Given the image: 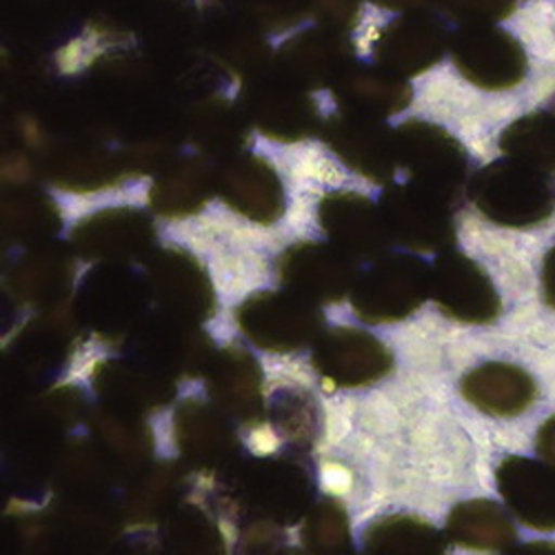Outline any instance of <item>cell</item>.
Masks as SVG:
<instances>
[{"label":"cell","mask_w":555,"mask_h":555,"mask_svg":"<svg viewBox=\"0 0 555 555\" xmlns=\"http://www.w3.org/2000/svg\"><path fill=\"white\" fill-rule=\"evenodd\" d=\"M520 551H555V546H544V544H535V546H525Z\"/></svg>","instance_id":"cell-49"},{"label":"cell","mask_w":555,"mask_h":555,"mask_svg":"<svg viewBox=\"0 0 555 555\" xmlns=\"http://www.w3.org/2000/svg\"><path fill=\"white\" fill-rule=\"evenodd\" d=\"M50 176L67 190H99L116 182L129 169L125 154L116 156L89 138H72L44 156Z\"/></svg>","instance_id":"cell-27"},{"label":"cell","mask_w":555,"mask_h":555,"mask_svg":"<svg viewBox=\"0 0 555 555\" xmlns=\"http://www.w3.org/2000/svg\"><path fill=\"white\" fill-rule=\"evenodd\" d=\"M449 540L467 548L514 551L518 533L495 502L472 500L457 504L447 522Z\"/></svg>","instance_id":"cell-32"},{"label":"cell","mask_w":555,"mask_h":555,"mask_svg":"<svg viewBox=\"0 0 555 555\" xmlns=\"http://www.w3.org/2000/svg\"><path fill=\"white\" fill-rule=\"evenodd\" d=\"M500 150L508 158L555 173V105L508 125L500 135Z\"/></svg>","instance_id":"cell-35"},{"label":"cell","mask_w":555,"mask_h":555,"mask_svg":"<svg viewBox=\"0 0 555 555\" xmlns=\"http://www.w3.org/2000/svg\"><path fill=\"white\" fill-rule=\"evenodd\" d=\"M309 14L318 25L347 34L360 16V0H307Z\"/></svg>","instance_id":"cell-45"},{"label":"cell","mask_w":555,"mask_h":555,"mask_svg":"<svg viewBox=\"0 0 555 555\" xmlns=\"http://www.w3.org/2000/svg\"><path fill=\"white\" fill-rule=\"evenodd\" d=\"M216 190V171L198 158H182L163 167L152 188V205L165 216L198 211Z\"/></svg>","instance_id":"cell-31"},{"label":"cell","mask_w":555,"mask_h":555,"mask_svg":"<svg viewBox=\"0 0 555 555\" xmlns=\"http://www.w3.org/2000/svg\"><path fill=\"white\" fill-rule=\"evenodd\" d=\"M10 31L23 44H50L80 18L72 0H3Z\"/></svg>","instance_id":"cell-33"},{"label":"cell","mask_w":555,"mask_h":555,"mask_svg":"<svg viewBox=\"0 0 555 555\" xmlns=\"http://www.w3.org/2000/svg\"><path fill=\"white\" fill-rule=\"evenodd\" d=\"M152 222L133 209H107L80 222L74 247L82 258L129 262L143 258L154 245Z\"/></svg>","instance_id":"cell-21"},{"label":"cell","mask_w":555,"mask_h":555,"mask_svg":"<svg viewBox=\"0 0 555 555\" xmlns=\"http://www.w3.org/2000/svg\"><path fill=\"white\" fill-rule=\"evenodd\" d=\"M147 285L165 313L198 325L214 311V289L203 267L182 251H165L150 262Z\"/></svg>","instance_id":"cell-19"},{"label":"cell","mask_w":555,"mask_h":555,"mask_svg":"<svg viewBox=\"0 0 555 555\" xmlns=\"http://www.w3.org/2000/svg\"><path fill=\"white\" fill-rule=\"evenodd\" d=\"M243 334L262 349L294 351L309 345L322 327V313L311 300L287 294H258L238 307Z\"/></svg>","instance_id":"cell-7"},{"label":"cell","mask_w":555,"mask_h":555,"mask_svg":"<svg viewBox=\"0 0 555 555\" xmlns=\"http://www.w3.org/2000/svg\"><path fill=\"white\" fill-rule=\"evenodd\" d=\"M150 285L125 267L107 264L91 271L78 294V315L96 334L122 336L143 313Z\"/></svg>","instance_id":"cell-11"},{"label":"cell","mask_w":555,"mask_h":555,"mask_svg":"<svg viewBox=\"0 0 555 555\" xmlns=\"http://www.w3.org/2000/svg\"><path fill=\"white\" fill-rule=\"evenodd\" d=\"M325 141L345 165L372 180H389L396 165V131L378 118L340 112L325 122Z\"/></svg>","instance_id":"cell-18"},{"label":"cell","mask_w":555,"mask_h":555,"mask_svg":"<svg viewBox=\"0 0 555 555\" xmlns=\"http://www.w3.org/2000/svg\"><path fill=\"white\" fill-rule=\"evenodd\" d=\"M453 203L413 182L393 184L383 196L391 236L418 251H444L455 243Z\"/></svg>","instance_id":"cell-8"},{"label":"cell","mask_w":555,"mask_h":555,"mask_svg":"<svg viewBox=\"0 0 555 555\" xmlns=\"http://www.w3.org/2000/svg\"><path fill=\"white\" fill-rule=\"evenodd\" d=\"M431 296L442 313L467 325H487L502 309L500 296L480 264L462 254H442L431 269Z\"/></svg>","instance_id":"cell-12"},{"label":"cell","mask_w":555,"mask_h":555,"mask_svg":"<svg viewBox=\"0 0 555 555\" xmlns=\"http://www.w3.org/2000/svg\"><path fill=\"white\" fill-rule=\"evenodd\" d=\"M163 538L176 551H218V531L198 508H173L167 516Z\"/></svg>","instance_id":"cell-41"},{"label":"cell","mask_w":555,"mask_h":555,"mask_svg":"<svg viewBox=\"0 0 555 555\" xmlns=\"http://www.w3.org/2000/svg\"><path fill=\"white\" fill-rule=\"evenodd\" d=\"M285 287L313 302H336L353 289L356 262L343 247L302 243L292 247L281 260Z\"/></svg>","instance_id":"cell-14"},{"label":"cell","mask_w":555,"mask_h":555,"mask_svg":"<svg viewBox=\"0 0 555 555\" xmlns=\"http://www.w3.org/2000/svg\"><path fill=\"white\" fill-rule=\"evenodd\" d=\"M209 396L222 413L243 423H254L262 415L260 369L256 360L236 347H229L207 366Z\"/></svg>","instance_id":"cell-26"},{"label":"cell","mask_w":555,"mask_h":555,"mask_svg":"<svg viewBox=\"0 0 555 555\" xmlns=\"http://www.w3.org/2000/svg\"><path fill=\"white\" fill-rule=\"evenodd\" d=\"M449 48L457 72L480 89H512L527 76L522 44L493 25L460 27L451 36Z\"/></svg>","instance_id":"cell-6"},{"label":"cell","mask_w":555,"mask_h":555,"mask_svg":"<svg viewBox=\"0 0 555 555\" xmlns=\"http://www.w3.org/2000/svg\"><path fill=\"white\" fill-rule=\"evenodd\" d=\"M180 493V474L169 467L150 469L131 489L129 508L135 520H156L169 516Z\"/></svg>","instance_id":"cell-38"},{"label":"cell","mask_w":555,"mask_h":555,"mask_svg":"<svg viewBox=\"0 0 555 555\" xmlns=\"http://www.w3.org/2000/svg\"><path fill=\"white\" fill-rule=\"evenodd\" d=\"M364 548L369 553H442L444 540L423 520L387 518L366 531Z\"/></svg>","instance_id":"cell-36"},{"label":"cell","mask_w":555,"mask_h":555,"mask_svg":"<svg viewBox=\"0 0 555 555\" xmlns=\"http://www.w3.org/2000/svg\"><path fill=\"white\" fill-rule=\"evenodd\" d=\"M201 29L194 0H131L129 5V31L160 65L188 61L201 42Z\"/></svg>","instance_id":"cell-10"},{"label":"cell","mask_w":555,"mask_h":555,"mask_svg":"<svg viewBox=\"0 0 555 555\" xmlns=\"http://www.w3.org/2000/svg\"><path fill=\"white\" fill-rule=\"evenodd\" d=\"M431 294V269L413 256H389L358 278L351 305L366 322H393L418 309Z\"/></svg>","instance_id":"cell-4"},{"label":"cell","mask_w":555,"mask_h":555,"mask_svg":"<svg viewBox=\"0 0 555 555\" xmlns=\"http://www.w3.org/2000/svg\"><path fill=\"white\" fill-rule=\"evenodd\" d=\"M396 165L409 176V182L455 203L465 188L469 160L442 127L411 120L396 131Z\"/></svg>","instance_id":"cell-2"},{"label":"cell","mask_w":555,"mask_h":555,"mask_svg":"<svg viewBox=\"0 0 555 555\" xmlns=\"http://www.w3.org/2000/svg\"><path fill=\"white\" fill-rule=\"evenodd\" d=\"M542 298L551 309H555V247L542 262Z\"/></svg>","instance_id":"cell-47"},{"label":"cell","mask_w":555,"mask_h":555,"mask_svg":"<svg viewBox=\"0 0 555 555\" xmlns=\"http://www.w3.org/2000/svg\"><path fill=\"white\" fill-rule=\"evenodd\" d=\"M356 50L351 40L336 29H305L283 42L275 67L289 80L309 89L334 87L353 65Z\"/></svg>","instance_id":"cell-13"},{"label":"cell","mask_w":555,"mask_h":555,"mask_svg":"<svg viewBox=\"0 0 555 555\" xmlns=\"http://www.w3.org/2000/svg\"><path fill=\"white\" fill-rule=\"evenodd\" d=\"M201 42L211 61L243 78L269 67V42L264 29L236 10L207 3Z\"/></svg>","instance_id":"cell-17"},{"label":"cell","mask_w":555,"mask_h":555,"mask_svg":"<svg viewBox=\"0 0 555 555\" xmlns=\"http://www.w3.org/2000/svg\"><path fill=\"white\" fill-rule=\"evenodd\" d=\"M238 502L260 525H296L311 512L309 476L287 460H260L238 476Z\"/></svg>","instance_id":"cell-5"},{"label":"cell","mask_w":555,"mask_h":555,"mask_svg":"<svg viewBox=\"0 0 555 555\" xmlns=\"http://www.w3.org/2000/svg\"><path fill=\"white\" fill-rule=\"evenodd\" d=\"M538 453L555 467V415H551L538 431Z\"/></svg>","instance_id":"cell-46"},{"label":"cell","mask_w":555,"mask_h":555,"mask_svg":"<svg viewBox=\"0 0 555 555\" xmlns=\"http://www.w3.org/2000/svg\"><path fill=\"white\" fill-rule=\"evenodd\" d=\"M345 508L336 500H325L307 514L302 542L313 553L349 551V525Z\"/></svg>","instance_id":"cell-39"},{"label":"cell","mask_w":555,"mask_h":555,"mask_svg":"<svg viewBox=\"0 0 555 555\" xmlns=\"http://www.w3.org/2000/svg\"><path fill=\"white\" fill-rule=\"evenodd\" d=\"M332 89L340 112L378 120L402 112L411 103V87L404 76L383 65L369 67L353 63Z\"/></svg>","instance_id":"cell-25"},{"label":"cell","mask_w":555,"mask_h":555,"mask_svg":"<svg viewBox=\"0 0 555 555\" xmlns=\"http://www.w3.org/2000/svg\"><path fill=\"white\" fill-rule=\"evenodd\" d=\"M434 3L462 27L493 25L508 18L516 10V0H434Z\"/></svg>","instance_id":"cell-43"},{"label":"cell","mask_w":555,"mask_h":555,"mask_svg":"<svg viewBox=\"0 0 555 555\" xmlns=\"http://www.w3.org/2000/svg\"><path fill=\"white\" fill-rule=\"evenodd\" d=\"M207 3L236 10L264 31L287 29L309 14L307 0H207Z\"/></svg>","instance_id":"cell-42"},{"label":"cell","mask_w":555,"mask_h":555,"mask_svg":"<svg viewBox=\"0 0 555 555\" xmlns=\"http://www.w3.org/2000/svg\"><path fill=\"white\" fill-rule=\"evenodd\" d=\"M80 18L101 31H129L131 0H72Z\"/></svg>","instance_id":"cell-44"},{"label":"cell","mask_w":555,"mask_h":555,"mask_svg":"<svg viewBox=\"0 0 555 555\" xmlns=\"http://www.w3.org/2000/svg\"><path fill=\"white\" fill-rule=\"evenodd\" d=\"M72 285L69 258L59 249H40L27 256L12 275L14 292L34 305H52L67 296Z\"/></svg>","instance_id":"cell-34"},{"label":"cell","mask_w":555,"mask_h":555,"mask_svg":"<svg viewBox=\"0 0 555 555\" xmlns=\"http://www.w3.org/2000/svg\"><path fill=\"white\" fill-rule=\"evenodd\" d=\"M469 196L478 211L502 227H533L555 214L553 178L522 160H495L480 169Z\"/></svg>","instance_id":"cell-1"},{"label":"cell","mask_w":555,"mask_h":555,"mask_svg":"<svg viewBox=\"0 0 555 555\" xmlns=\"http://www.w3.org/2000/svg\"><path fill=\"white\" fill-rule=\"evenodd\" d=\"M320 222L351 256L376 258L393 238L383 207L358 194H332L320 205Z\"/></svg>","instance_id":"cell-24"},{"label":"cell","mask_w":555,"mask_h":555,"mask_svg":"<svg viewBox=\"0 0 555 555\" xmlns=\"http://www.w3.org/2000/svg\"><path fill=\"white\" fill-rule=\"evenodd\" d=\"M129 358L167 378H180L205 372L211 347L194 322L167 313L147 320L131 334Z\"/></svg>","instance_id":"cell-9"},{"label":"cell","mask_w":555,"mask_h":555,"mask_svg":"<svg viewBox=\"0 0 555 555\" xmlns=\"http://www.w3.org/2000/svg\"><path fill=\"white\" fill-rule=\"evenodd\" d=\"M313 364L322 378L340 387L376 383L393 364L389 349L366 332L336 327L315 343Z\"/></svg>","instance_id":"cell-16"},{"label":"cell","mask_w":555,"mask_h":555,"mask_svg":"<svg viewBox=\"0 0 555 555\" xmlns=\"http://www.w3.org/2000/svg\"><path fill=\"white\" fill-rule=\"evenodd\" d=\"M96 391L107 402V409L138 415L156 409L173 393L171 378L154 372V369L135 362H105L96 372Z\"/></svg>","instance_id":"cell-29"},{"label":"cell","mask_w":555,"mask_h":555,"mask_svg":"<svg viewBox=\"0 0 555 555\" xmlns=\"http://www.w3.org/2000/svg\"><path fill=\"white\" fill-rule=\"evenodd\" d=\"M176 442L190 467L205 474L227 469L236 457L238 438L229 423L222 418V411L190 400L176 411Z\"/></svg>","instance_id":"cell-22"},{"label":"cell","mask_w":555,"mask_h":555,"mask_svg":"<svg viewBox=\"0 0 555 555\" xmlns=\"http://www.w3.org/2000/svg\"><path fill=\"white\" fill-rule=\"evenodd\" d=\"M462 396L498 418H514L535 400V383L520 366L487 362L462 378Z\"/></svg>","instance_id":"cell-28"},{"label":"cell","mask_w":555,"mask_h":555,"mask_svg":"<svg viewBox=\"0 0 555 555\" xmlns=\"http://www.w3.org/2000/svg\"><path fill=\"white\" fill-rule=\"evenodd\" d=\"M184 131L194 147L207 156L229 158L247 141V114L220 96H203L184 112Z\"/></svg>","instance_id":"cell-30"},{"label":"cell","mask_w":555,"mask_h":555,"mask_svg":"<svg viewBox=\"0 0 555 555\" xmlns=\"http://www.w3.org/2000/svg\"><path fill=\"white\" fill-rule=\"evenodd\" d=\"M216 190L231 209L256 222H273L285 209L281 178L269 163L251 154L229 156L216 169Z\"/></svg>","instance_id":"cell-20"},{"label":"cell","mask_w":555,"mask_h":555,"mask_svg":"<svg viewBox=\"0 0 555 555\" xmlns=\"http://www.w3.org/2000/svg\"><path fill=\"white\" fill-rule=\"evenodd\" d=\"M241 107L264 135L283 143L302 141L320 122L318 107L307 89L289 80L278 67H264L245 78Z\"/></svg>","instance_id":"cell-3"},{"label":"cell","mask_w":555,"mask_h":555,"mask_svg":"<svg viewBox=\"0 0 555 555\" xmlns=\"http://www.w3.org/2000/svg\"><path fill=\"white\" fill-rule=\"evenodd\" d=\"M506 506L535 531H555V467L529 457H506L495 474Z\"/></svg>","instance_id":"cell-23"},{"label":"cell","mask_w":555,"mask_h":555,"mask_svg":"<svg viewBox=\"0 0 555 555\" xmlns=\"http://www.w3.org/2000/svg\"><path fill=\"white\" fill-rule=\"evenodd\" d=\"M369 3L391 12H418V10H429L434 0H369Z\"/></svg>","instance_id":"cell-48"},{"label":"cell","mask_w":555,"mask_h":555,"mask_svg":"<svg viewBox=\"0 0 555 555\" xmlns=\"http://www.w3.org/2000/svg\"><path fill=\"white\" fill-rule=\"evenodd\" d=\"M447 27L429 10L404 12L391 21L374 44L378 65L400 76H418L431 69L449 44Z\"/></svg>","instance_id":"cell-15"},{"label":"cell","mask_w":555,"mask_h":555,"mask_svg":"<svg viewBox=\"0 0 555 555\" xmlns=\"http://www.w3.org/2000/svg\"><path fill=\"white\" fill-rule=\"evenodd\" d=\"M5 227L14 241L36 243L52 236L59 229V214L54 205L29 190L14 192L5 203Z\"/></svg>","instance_id":"cell-37"},{"label":"cell","mask_w":555,"mask_h":555,"mask_svg":"<svg viewBox=\"0 0 555 555\" xmlns=\"http://www.w3.org/2000/svg\"><path fill=\"white\" fill-rule=\"evenodd\" d=\"M273 427L296 444H311L318 436V409L309 396L285 391L273 398Z\"/></svg>","instance_id":"cell-40"}]
</instances>
